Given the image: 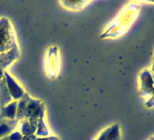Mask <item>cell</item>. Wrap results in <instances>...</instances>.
<instances>
[{
  "label": "cell",
  "instance_id": "cell-1",
  "mask_svg": "<svg viewBox=\"0 0 154 140\" xmlns=\"http://www.w3.org/2000/svg\"><path fill=\"white\" fill-rule=\"evenodd\" d=\"M45 115V107L42 100L31 97L27 93L17 101V121L24 119L35 118L39 119L40 116Z\"/></svg>",
  "mask_w": 154,
  "mask_h": 140
},
{
  "label": "cell",
  "instance_id": "cell-2",
  "mask_svg": "<svg viewBox=\"0 0 154 140\" xmlns=\"http://www.w3.org/2000/svg\"><path fill=\"white\" fill-rule=\"evenodd\" d=\"M13 27L7 18H0V55L7 54L17 46Z\"/></svg>",
  "mask_w": 154,
  "mask_h": 140
},
{
  "label": "cell",
  "instance_id": "cell-3",
  "mask_svg": "<svg viewBox=\"0 0 154 140\" xmlns=\"http://www.w3.org/2000/svg\"><path fill=\"white\" fill-rule=\"evenodd\" d=\"M60 54L57 46H52L48 49L45 63L46 75L50 78H55L60 72Z\"/></svg>",
  "mask_w": 154,
  "mask_h": 140
},
{
  "label": "cell",
  "instance_id": "cell-4",
  "mask_svg": "<svg viewBox=\"0 0 154 140\" xmlns=\"http://www.w3.org/2000/svg\"><path fill=\"white\" fill-rule=\"evenodd\" d=\"M3 78L6 81L10 97H12V100H15V101L20 100L24 97V95L26 93L25 91V89L20 86V84L8 71L4 72Z\"/></svg>",
  "mask_w": 154,
  "mask_h": 140
},
{
  "label": "cell",
  "instance_id": "cell-5",
  "mask_svg": "<svg viewBox=\"0 0 154 140\" xmlns=\"http://www.w3.org/2000/svg\"><path fill=\"white\" fill-rule=\"evenodd\" d=\"M140 96H149L152 94L154 89V81L152 78L151 74L148 69H145L140 74Z\"/></svg>",
  "mask_w": 154,
  "mask_h": 140
},
{
  "label": "cell",
  "instance_id": "cell-6",
  "mask_svg": "<svg viewBox=\"0 0 154 140\" xmlns=\"http://www.w3.org/2000/svg\"><path fill=\"white\" fill-rule=\"evenodd\" d=\"M96 140H121L119 125L114 124L104 129Z\"/></svg>",
  "mask_w": 154,
  "mask_h": 140
},
{
  "label": "cell",
  "instance_id": "cell-7",
  "mask_svg": "<svg viewBox=\"0 0 154 140\" xmlns=\"http://www.w3.org/2000/svg\"><path fill=\"white\" fill-rule=\"evenodd\" d=\"M19 121L17 119L8 120L0 118V139L9 135L18 126Z\"/></svg>",
  "mask_w": 154,
  "mask_h": 140
},
{
  "label": "cell",
  "instance_id": "cell-8",
  "mask_svg": "<svg viewBox=\"0 0 154 140\" xmlns=\"http://www.w3.org/2000/svg\"><path fill=\"white\" fill-rule=\"evenodd\" d=\"M20 122H21V124H20V133L23 135V136L31 135L35 134L36 128H37L38 119L29 118V119H24V120H22Z\"/></svg>",
  "mask_w": 154,
  "mask_h": 140
},
{
  "label": "cell",
  "instance_id": "cell-9",
  "mask_svg": "<svg viewBox=\"0 0 154 140\" xmlns=\"http://www.w3.org/2000/svg\"><path fill=\"white\" fill-rule=\"evenodd\" d=\"M0 118L14 120L17 117V101L13 100L9 104L6 105L5 107L0 108Z\"/></svg>",
  "mask_w": 154,
  "mask_h": 140
},
{
  "label": "cell",
  "instance_id": "cell-10",
  "mask_svg": "<svg viewBox=\"0 0 154 140\" xmlns=\"http://www.w3.org/2000/svg\"><path fill=\"white\" fill-rule=\"evenodd\" d=\"M12 97L9 95L4 78L0 80V108L12 102Z\"/></svg>",
  "mask_w": 154,
  "mask_h": 140
},
{
  "label": "cell",
  "instance_id": "cell-11",
  "mask_svg": "<svg viewBox=\"0 0 154 140\" xmlns=\"http://www.w3.org/2000/svg\"><path fill=\"white\" fill-rule=\"evenodd\" d=\"M45 116H42L39 117L38 119V123H37V128H36V132H35V135L39 136V137H46L51 135H50V130L45 123Z\"/></svg>",
  "mask_w": 154,
  "mask_h": 140
},
{
  "label": "cell",
  "instance_id": "cell-12",
  "mask_svg": "<svg viewBox=\"0 0 154 140\" xmlns=\"http://www.w3.org/2000/svg\"><path fill=\"white\" fill-rule=\"evenodd\" d=\"M89 3H90L89 1H61L60 2V4L63 8L72 11L81 10Z\"/></svg>",
  "mask_w": 154,
  "mask_h": 140
},
{
  "label": "cell",
  "instance_id": "cell-13",
  "mask_svg": "<svg viewBox=\"0 0 154 140\" xmlns=\"http://www.w3.org/2000/svg\"><path fill=\"white\" fill-rule=\"evenodd\" d=\"M22 140H60V138L56 135H49L46 137H39V136H36L35 135H31L23 136Z\"/></svg>",
  "mask_w": 154,
  "mask_h": 140
},
{
  "label": "cell",
  "instance_id": "cell-14",
  "mask_svg": "<svg viewBox=\"0 0 154 140\" xmlns=\"http://www.w3.org/2000/svg\"><path fill=\"white\" fill-rule=\"evenodd\" d=\"M8 136L10 140H22L23 139V135L20 133V131H13Z\"/></svg>",
  "mask_w": 154,
  "mask_h": 140
},
{
  "label": "cell",
  "instance_id": "cell-15",
  "mask_svg": "<svg viewBox=\"0 0 154 140\" xmlns=\"http://www.w3.org/2000/svg\"><path fill=\"white\" fill-rule=\"evenodd\" d=\"M152 78H153V81H154V74L152 75ZM153 106H154V89L152 91V97H151V98L146 103V107H152Z\"/></svg>",
  "mask_w": 154,
  "mask_h": 140
},
{
  "label": "cell",
  "instance_id": "cell-16",
  "mask_svg": "<svg viewBox=\"0 0 154 140\" xmlns=\"http://www.w3.org/2000/svg\"><path fill=\"white\" fill-rule=\"evenodd\" d=\"M0 140H10V139L8 138V136H6V137H3V138H1Z\"/></svg>",
  "mask_w": 154,
  "mask_h": 140
},
{
  "label": "cell",
  "instance_id": "cell-17",
  "mask_svg": "<svg viewBox=\"0 0 154 140\" xmlns=\"http://www.w3.org/2000/svg\"><path fill=\"white\" fill-rule=\"evenodd\" d=\"M152 71L154 72V57H153V63H152Z\"/></svg>",
  "mask_w": 154,
  "mask_h": 140
},
{
  "label": "cell",
  "instance_id": "cell-18",
  "mask_svg": "<svg viewBox=\"0 0 154 140\" xmlns=\"http://www.w3.org/2000/svg\"><path fill=\"white\" fill-rule=\"evenodd\" d=\"M149 140H154V136H153V137H151V138H150Z\"/></svg>",
  "mask_w": 154,
  "mask_h": 140
}]
</instances>
